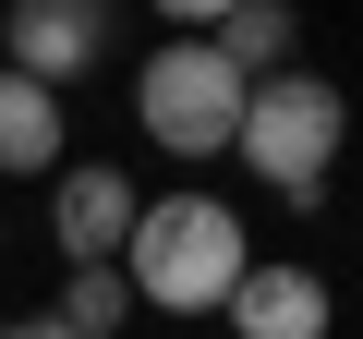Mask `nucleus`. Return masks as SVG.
Listing matches in <instances>:
<instances>
[{"label": "nucleus", "instance_id": "nucleus-1", "mask_svg": "<svg viewBox=\"0 0 363 339\" xmlns=\"http://www.w3.org/2000/svg\"><path fill=\"white\" fill-rule=\"evenodd\" d=\"M255 267V230L230 194H145L133 206V243H121V279H133V315H218Z\"/></svg>", "mask_w": 363, "mask_h": 339}, {"label": "nucleus", "instance_id": "nucleus-2", "mask_svg": "<svg viewBox=\"0 0 363 339\" xmlns=\"http://www.w3.org/2000/svg\"><path fill=\"white\" fill-rule=\"evenodd\" d=\"M339 145H351V97L327 85V73H267L255 97H242V133H230V157L255 170V182L279 194V206H327V170H339Z\"/></svg>", "mask_w": 363, "mask_h": 339}, {"label": "nucleus", "instance_id": "nucleus-3", "mask_svg": "<svg viewBox=\"0 0 363 339\" xmlns=\"http://www.w3.org/2000/svg\"><path fill=\"white\" fill-rule=\"evenodd\" d=\"M242 97H255V85H242L206 37H169V49H145V61H133V133H145V145H169L182 170H194V157H230Z\"/></svg>", "mask_w": 363, "mask_h": 339}, {"label": "nucleus", "instance_id": "nucleus-4", "mask_svg": "<svg viewBox=\"0 0 363 339\" xmlns=\"http://www.w3.org/2000/svg\"><path fill=\"white\" fill-rule=\"evenodd\" d=\"M109 49H121V0H0V61L49 97L85 85Z\"/></svg>", "mask_w": 363, "mask_h": 339}, {"label": "nucleus", "instance_id": "nucleus-5", "mask_svg": "<svg viewBox=\"0 0 363 339\" xmlns=\"http://www.w3.org/2000/svg\"><path fill=\"white\" fill-rule=\"evenodd\" d=\"M133 170L121 157H61L49 170V230H61V267H121V243H133Z\"/></svg>", "mask_w": 363, "mask_h": 339}, {"label": "nucleus", "instance_id": "nucleus-6", "mask_svg": "<svg viewBox=\"0 0 363 339\" xmlns=\"http://www.w3.org/2000/svg\"><path fill=\"white\" fill-rule=\"evenodd\" d=\"M218 315H230L242 339H327V315H339V303H327V279H315V267L255 255V267H242V291H230Z\"/></svg>", "mask_w": 363, "mask_h": 339}, {"label": "nucleus", "instance_id": "nucleus-7", "mask_svg": "<svg viewBox=\"0 0 363 339\" xmlns=\"http://www.w3.org/2000/svg\"><path fill=\"white\" fill-rule=\"evenodd\" d=\"M61 145H73V109L0 61V170H13V182H49V170H61Z\"/></svg>", "mask_w": 363, "mask_h": 339}, {"label": "nucleus", "instance_id": "nucleus-8", "mask_svg": "<svg viewBox=\"0 0 363 339\" xmlns=\"http://www.w3.org/2000/svg\"><path fill=\"white\" fill-rule=\"evenodd\" d=\"M206 49H218L242 85H267V73H291V49H303V13H291V0H242V13H230Z\"/></svg>", "mask_w": 363, "mask_h": 339}, {"label": "nucleus", "instance_id": "nucleus-9", "mask_svg": "<svg viewBox=\"0 0 363 339\" xmlns=\"http://www.w3.org/2000/svg\"><path fill=\"white\" fill-rule=\"evenodd\" d=\"M49 315H61L73 339H121V327H133V279H121V267H61V303H49Z\"/></svg>", "mask_w": 363, "mask_h": 339}, {"label": "nucleus", "instance_id": "nucleus-10", "mask_svg": "<svg viewBox=\"0 0 363 339\" xmlns=\"http://www.w3.org/2000/svg\"><path fill=\"white\" fill-rule=\"evenodd\" d=\"M230 13H242V0H157V25H169V37H218Z\"/></svg>", "mask_w": 363, "mask_h": 339}, {"label": "nucleus", "instance_id": "nucleus-11", "mask_svg": "<svg viewBox=\"0 0 363 339\" xmlns=\"http://www.w3.org/2000/svg\"><path fill=\"white\" fill-rule=\"evenodd\" d=\"M0 339H73L61 315H13V327H0Z\"/></svg>", "mask_w": 363, "mask_h": 339}, {"label": "nucleus", "instance_id": "nucleus-12", "mask_svg": "<svg viewBox=\"0 0 363 339\" xmlns=\"http://www.w3.org/2000/svg\"><path fill=\"white\" fill-rule=\"evenodd\" d=\"M0 243H13V230H0Z\"/></svg>", "mask_w": 363, "mask_h": 339}]
</instances>
